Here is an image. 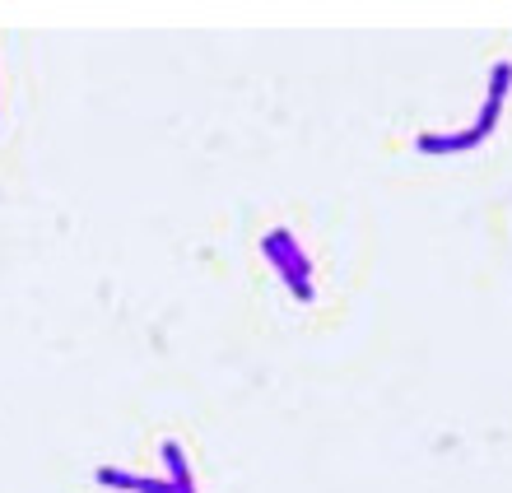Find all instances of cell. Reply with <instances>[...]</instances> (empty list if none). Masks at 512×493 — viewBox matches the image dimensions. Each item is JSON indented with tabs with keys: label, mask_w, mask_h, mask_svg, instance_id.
Here are the masks:
<instances>
[{
	"label": "cell",
	"mask_w": 512,
	"mask_h": 493,
	"mask_svg": "<svg viewBox=\"0 0 512 493\" xmlns=\"http://www.w3.org/2000/svg\"><path fill=\"white\" fill-rule=\"evenodd\" d=\"M508 84H512V66L508 61H499V66L489 70V94H485V112L471 121L475 131L489 140V131L499 126V112H503V98H508Z\"/></svg>",
	"instance_id": "2"
},
{
	"label": "cell",
	"mask_w": 512,
	"mask_h": 493,
	"mask_svg": "<svg viewBox=\"0 0 512 493\" xmlns=\"http://www.w3.org/2000/svg\"><path fill=\"white\" fill-rule=\"evenodd\" d=\"M177 493H196V484H182V489H177Z\"/></svg>",
	"instance_id": "4"
},
{
	"label": "cell",
	"mask_w": 512,
	"mask_h": 493,
	"mask_svg": "<svg viewBox=\"0 0 512 493\" xmlns=\"http://www.w3.org/2000/svg\"><path fill=\"white\" fill-rule=\"evenodd\" d=\"M261 252H266L270 266L280 270V280L294 289L298 303H312V266H308V256H303V247L294 242V233L289 228H270L266 238H261Z\"/></svg>",
	"instance_id": "1"
},
{
	"label": "cell",
	"mask_w": 512,
	"mask_h": 493,
	"mask_svg": "<svg viewBox=\"0 0 512 493\" xmlns=\"http://www.w3.org/2000/svg\"><path fill=\"white\" fill-rule=\"evenodd\" d=\"M98 484L108 489H131V493H177L168 480H149V475H126V470H112V466H98L94 470Z\"/></svg>",
	"instance_id": "3"
}]
</instances>
